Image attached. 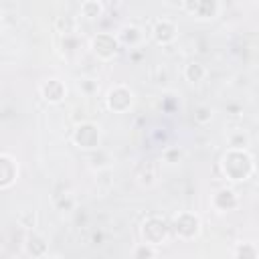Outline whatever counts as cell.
<instances>
[{"label":"cell","instance_id":"obj_15","mask_svg":"<svg viewBox=\"0 0 259 259\" xmlns=\"http://www.w3.org/2000/svg\"><path fill=\"white\" fill-rule=\"evenodd\" d=\"M208 71L202 63H196V61H190L186 67H184V77L188 83H202L206 79Z\"/></svg>","mask_w":259,"mask_h":259},{"label":"cell","instance_id":"obj_3","mask_svg":"<svg viewBox=\"0 0 259 259\" xmlns=\"http://www.w3.org/2000/svg\"><path fill=\"white\" fill-rule=\"evenodd\" d=\"M99 127L95 123H89V121H81L75 125L73 130V144L81 150H97L99 148Z\"/></svg>","mask_w":259,"mask_h":259},{"label":"cell","instance_id":"obj_14","mask_svg":"<svg viewBox=\"0 0 259 259\" xmlns=\"http://www.w3.org/2000/svg\"><path fill=\"white\" fill-rule=\"evenodd\" d=\"M24 251H26V255H30V257H42V255L47 253V241H45L40 235L30 233V235L26 237Z\"/></svg>","mask_w":259,"mask_h":259},{"label":"cell","instance_id":"obj_13","mask_svg":"<svg viewBox=\"0 0 259 259\" xmlns=\"http://www.w3.org/2000/svg\"><path fill=\"white\" fill-rule=\"evenodd\" d=\"M136 178H138V182H140L142 186H152V184L156 182V178H158V162H154V160L144 162V164L138 168Z\"/></svg>","mask_w":259,"mask_h":259},{"label":"cell","instance_id":"obj_10","mask_svg":"<svg viewBox=\"0 0 259 259\" xmlns=\"http://www.w3.org/2000/svg\"><path fill=\"white\" fill-rule=\"evenodd\" d=\"M184 8L196 18H214L219 14V0H188Z\"/></svg>","mask_w":259,"mask_h":259},{"label":"cell","instance_id":"obj_8","mask_svg":"<svg viewBox=\"0 0 259 259\" xmlns=\"http://www.w3.org/2000/svg\"><path fill=\"white\" fill-rule=\"evenodd\" d=\"M152 36H154V40L158 45H172L176 40V36H178V28H176V24L172 20L160 18V20H156V24L152 28Z\"/></svg>","mask_w":259,"mask_h":259},{"label":"cell","instance_id":"obj_11","mask_svg":"<svg viewBox=\"0 0 259 259\" xmlns=\"http://www.w3.org/2000/svg\"><path fill=\"white\" fill-rule=\"evenodd\" d=\"M212 206L219 212H231L233 208L239 206V196L233 188H221L212 194Z\"/></svg>","mask_w":259,"mask_h":259},{"label":"cell","instance_id":"obj_4","mask_svg":"<svg viewBox=\"0 0 259 259\" xmlns=\"http://www.w3.org/2000/svg\"><path fill=\"white\" fill-rule=\"evenodd\" d=\"M170 225L160 219V217H150L144 221L142 225V239L144 243H150V245H162L166 239H168V233H170Z\"/></svg>","mask_w":259,"mask_h":259},{"label":"cell","instance_id":"obj_24","mask_svg":"<svg viewBox=\"0 0 259 259\" xmlns=\"http://www.w3.org/2000/svg\"><path fill=\"white\" fill-rule=\"evenodd\" d=\"M186 2H188V0H166V4H168L170 8H184Z\"/></svg>","mask_w":259,"mask_h":259},{"label":"cell","instance_id":"obj_23","mask_svg":"<svg viewBox=\"0 0 259 259\" xmlns=\"http://www.w3.org/2000/svg\"><path fill=\"white\" fill-rule=\"evenodd\" d=\"M180 158H182V152L178 148H168L164 152V162H168V164H176V162H180Z\"/></svg>","mask_w":259,"mask_h":259},{"label":"cell","instance_id":"obj_18","mask_svg":"<svg viewBox=\"0 0 259 259\" xmlns=\"http://www.w3.org/2000/svg\"><path fill=\"white\" fill-rule=\"evenodd\" d=\"M210 119H212V109L208 105H198L194 109V121L196 123L206 125V123H210Z\"/></svg>","mask_w":259,"mask_h":259},{"label":"cell","instance_id":"obj_9","mask_svg":"<svg viewBox=\"0 0 259 259\" xmlns=\"http://www.w3.org/2000/svg\"><path fill=\"white\" fill-rule=\"evenodd\" d=\"M40 95H42V99H45L47 103L57 105V103H61V101L65 99L67 87H65V83H63L61 79H47V81L40 85Z\"/></svg>","mask_w":259,"mask_h":259},{"label":"cell","instance_id":"obj_2","mask_svg":"<svg viewBox=\"0 0 259 259\" xmlns=\"http://www.w3.org/2000/svg\"><path fill=\"white\" fill-rule=\"evenodd\" d=\"M119 47H121V42H119L117 34H111V32H99L97 36L91 38V51L101 61H111L117 55Z\"/></svg>","mask_w":259,"mask_h":259},{"label":"cell","instance_id":"obj_20","mask_svg":"<svg viewBox=\"0 0 259 259\" xmlns=\"http://www.w3.org/2000/svg\"><path fill=\"white\" fill-rule=\"evenodd\" d=\"M79 89H81L85 95H93V93H97L99 83H97L95 79H81V81H79Z\"/></svg>","mask_w":259,"mask_h":259},{"label":"cell","instance_id":"obj_22","mask_svg":"<svg viewBox=\"0 0 259 259\" xmlns=\"http://www.w3.org/2000/svg\"><path fill=\"white\" fill-rule=\"evenodd\" d=\"M257 255H259V251H255V249L251 247V243L239 245V247L235 249V257H257Z\"/></svg>","mask_w":259,"mask_h":259},{"label":"cell","instance_id":"obj_5","mask_svg":"<svg viewBox=\"0 0 259 259\" xmlns=\"http://www.w3.org/2000/svg\"><path fill=\"white\" fill-rule=\"evenodd\" d=\"M170 229L178 239L190 241V239L198 237V233H200V219L192 212H180V214H176Z\"/></svg>","mask_w":259,"mask_h":259},{"label":"cell","instance_id":"obj_6","mask_svg":"<svg viewBox=\"0 0 259 259\" xmlns=\"http://www.w3.org/2000/svg\"><path fill=\"white\" fill-rule=\"evenodd\" d=\"M105 103L113 113H123L134 103V91L125 85H115V87L109 89V93L105 97Z\"/></svg>","mask_w":259,"mask_h":259},{"label":"cell","instance_id":"obj_16","mask_svg":"<svg viewBox=\"0 0 259 259\" xmlns=\"http://www.w3.org/2000/svg\"><path fill=\"white\" fill-rule=\"evenodd\" d=\"M79 12H81V16L87 18V20H97V18H101V14H103V4H101L99 0H85V2L81 4Z\"/></svg>","mask_w":259,"mask_h":259},{"label":"cell","instance_id":"obj_7","mask_svg":"<svg viewBox=\"0 0 259 259\" xmlns=\"http://www.w3.org/2000/svg\"><path fill=\"white\" fill-rule=\"evenodd\" d=\"M18 176V164L10 154H0V188L8 190Z\"/></svg>","mask_w":259,"mask_h":259},{"label":"cell","instance_id":"obj_1","mask_svg":"<svg viewBox=\"0 0 259 259\" xmlns=\"http://www.w3.org/2000/svg\"><path fill=\"white\" fill-rule=\"evenodd\" d=\"M221 168H223V174L231 182H245L255 172V162L247 150H231L229 148L221 160Z\"/></svg>","mask_w":259,"mask_h":259},{"label":"cell","instance_id":"obj_21","mask_svg":"<svg viewBox=\"0 0 259 259\" xmlns=\"http://www.w3.org/2000/svg\"><path fill=\"white\" fill-rule=\"evenodd\" d=\"M158 251L154 249V245H150V243H142L136 251H134V257H154Z\"/></svg>","mask_w":259,"mask_h":259},{"label":"cell","instance_id":"obj_19","mask_svg":"<svg viewBox=\"0 0 259 259\" xmlns=\"http://www.w3.org/2000/svg\"><path fill=\"white\" fill-rule=\"evenodd\" d=\"M75 26H77V20H75L73 16H61V18L57 20V28H59V32H63L65 36L71 34V32H75Z\"/></svg>","mask_w":259,"mask_h":259},{"label":"cell","instance_id":"obj_17","mask_svg":"<svg viewBox=\"0 0 259 259\" xmlns=\"http://www.w3.org/2000/svg\"><path fill=\"white\" fill-rule=\"evenodd\" d=\"M249 134H245V132H241V130H237V132H231L229 136H227V146L231 148V150H247V146H249Z\"/></svg>","mask_w":259,"mask_h":259},{"label":"cell","instance_id":"obj_12","mask_svg":"<svg viewBox=\"0 0 259 259\" xmlns=\"http://www.w3.org/2000/svg\"><path fill=\"white\" fill-rule=\"evenodd\" d=\"M144 36H146L144 30L140 26H134V24H125L117 32V38H119L121 47H130V49H138L144 42Z\"/></svg>","mask_w":259,"mask_h":259}]
</instances>
